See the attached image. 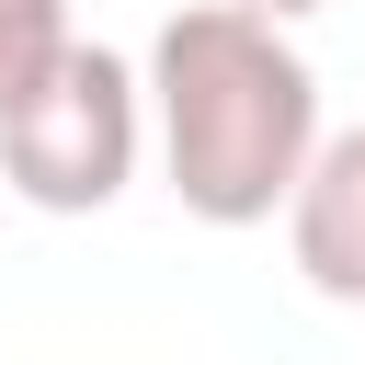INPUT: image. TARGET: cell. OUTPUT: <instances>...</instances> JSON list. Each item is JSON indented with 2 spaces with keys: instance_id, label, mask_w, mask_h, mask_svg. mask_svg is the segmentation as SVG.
<instances>
[{
  "instance_id": "6da1fadb",
  "label": "cell",
  "mask_w": 365,
  "mask_h": 365,
  "mask_svg": "<svg viewBox=\"0 0 365 365\" xmlns=\"http://www.w3.org/2000/svg\"><path fill=\"white\" fill-rule=\"evenodd\" d=\"M137 80H148V137H160L182 217H205V228L285 217L297 171L319 148V68L285 46V23H262L240 0H182L148 34Z\"/></svg>"
},
{
  "instance_id": "7a4b0ae2",
  "label": "cell",
  "mask_w": 365,
  "mask_h": 365,
  "mask_svg": "<svg viewBox=\"0 0 365 365\" xmlns=\"http://www.w3.org/2000/svg\"><path fill=\"white\" fill-rule=\"evenodd\" d=\"M137 148H148V80L114 46H80V34L0 114V182L34 217H103L137 182Z\"/></svg>"
},
{
  "instance_id": "3957f363",
  "label": "cell",
  "mask_w": 365,
  "mask_h": 365,
  "mask_svg": "<svg viewBox=\"0 0 365 365\" xmlns=\"http://www.w3.org/2000/svg\"><path fill=\"white\" fill-rule=\"evenodd\" d=\"M285 251L331 308H365V125L308 148V171L285 194Z\"/></svg>"
},
{
  "instance_id": "277c9868",
  "label": "cell",
  "mask_w": 365,
  "mask_h": 365,
  "mask_svg": "<svg viewBox=\"0 0 365 365\" xmlns=\"http://www.w3.org/2000/svg\"><path fill=\"white\" fill-rule=\"evenodd\" d=\"M68 46V0H0V114L23 103V80Z\"/></svg>"
},
{
  "instance_id": "5b68a950",
  "label": "cell",
  "mask_w": 365,
  "mask_h": 365,
  "mask_svg": "<svg viewBox=\"0 0 365 365\" xmlns=\"http://www.w3.org/2000/svg\"><path fill=\"white\" fill-rule=\"evenodd\" d=\"M240 11H262V23H308L319 0H240Z\"/></svg>"
}]
</instances>
